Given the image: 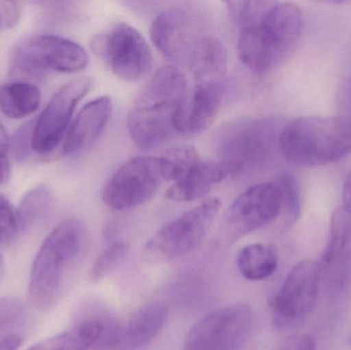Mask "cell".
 Listing matches in <instances>:
<instances>
[{"label": "cell", "instance_id": "cell-3", "mask_svg": "<svg viewBox=\"0 0 351 350\" xmlns=\"http://www.w3.org/2000/svg\"><path fill=\"white\" fill-rule=\"evenodd\" d=\"M280 156L297 166L340 162L351 152V121L341 116H304L287 121L280 136Z\"/></svg>", "mask_w": 351, "mask_h": 350}, {"label": "cell", "instance_id": "cell-12", "mask_svg": "<svg viewBox=\"0 0 351 350\" xmlns=\"http://www.w3.org/2000/svg\"><path fill=\"white\" fill-rule=\"evenodd\" d=\"M221 209L218 199H204L199 205L165 224L146 244L156 258H179L202 244Z\"/></svg>", "mask_w": 351, "mask_h": 350}, {"label": "cell", "instance_id": "cell-30", "mask_svg": "<svg viewBox=\"0 0 351 350\" xmlns=\"http://www.w3.org/2000/svg\"><path fill=\"white\" fill-rule=\"evenodd\" d=\"M22 16V3L0 1V31L8 30L18 24Z\"/></svg>", "mask_w": 351, "mask_h": 350}, {"label": "cell", "instance_id": "cell-23", "mask_svg": "<svg viewBox=\"0 0 351 350\" xmlns=\"http://www.w3.org/2000/svg\"><path fill=\"white\" fill-rule=\"evenodd\" d=\"M351 256V219L337 208L332 214L329 238L322 255L326 267L342 266Z\"/></svg>", "mask_w": 351, "mask_h": 350}, {"label": "cell", "instance_id": "cell-5", "mask_svg": "<svg viewBox=\"0 0 351 350\" xmlns=\"http://www.w3.org/2000/svg\"><path fill=\"white\" fill-rule=\"evenodd\" d=\"M82 240L84 228L71 218L60 223L41 245L29 279V298L37 310L47 312L57 303L66 273L80 255Z\"/></svg>", "mask_w": 351, "mask_h": 350}, {"label": "cell", "instance_id": "cell-4", "mask_svg": "<svg viewBox=\"0 0 351 350\" xmlns=\"http://www.w3.org/2000/svg\"><path fill=\"white\" fill-rule=\"evenodd\" d=\"M282 117H252L223 125L214 138L221 162L230 166L233 175L259 172L271 166L280 155V133L286 125Z\"/></svg>", "mask_w": 351, "mask_h": 350}, {"label": "cell", "instance_id": "cell-2", "mask_svg": "<svg viewBox=\"0 0 351 350\" xmlns=\"http://www.w3.org/2000/svg\"><path fill=\"white\" fill-rule=\"evenodd\" d=\"M187 82L181 70H158L138 98L128 117V129L142 148H154L179 134V119L187 98Z\"/></svg>", "mask_w": 351, "mask_h": 350}, {"label": "cell", "instance_id": "cell-15", "mask_svg": "<svg viewBox=\"0 0 351 350\" xmlns=\"http://www.w3.org/2000/svg\"><path fill=\"white\" fill-rule=\"evenodd\" d=\"M93 80L78 77L62 86L34 123L32 150L41 155H49L61 149L76 106L90 92Z\"/></svg>", "mask_w": 351, "mask_h": 350}, {"label": "cell", "instance_id": "cell-7", "mask_svg": "<svg viewBox=\"0 0 351 350\" xmlns=\"http://www.w3.org/2000/svg\"><path fill=\"white\" fill-rule=\"evenodd\" d=\"M88 55L78 43L56 35H34L21 41L12 57V73L41 79L49 72L74 73L86 67Z\"/></svg>", "mask_w": 351, "mask_h": 350}, {"label": "cell", "instance_id": "cell-13", "mask_svg": "<svg viewBox=\"0 0 351 350\" xmlns=\"http://www.w3.org/2000/svg\"><path fill=\"white\" fill-rule=\"evenodd\" d=\"M162 180L160 158H132L107 181L103 188V201L115 211L135 209L156 195Z\"/></svg>", "mask_w": 351, "mask_h": 350}, {"label": "cell", "instance_id": "cell-31", "mask_svg": "<svg viewBox=\"0 0 351 350\" xmlns=\"http://www.w3.org/2000/svg\"><path fill=\"white\" fill-rule=\"evenodd\" d=\"M10 140L3 125L0 123V184L8 182L12 174L10 166Z\"/></svg>", "mask_w": 351, "mask_h": 350}, {"label": "cell", "instance_id": "cell-27", "mask_svg": "<svg viewBox=\"0 0 351 350\" xmlns=\"http://www.w3.org/2000/svg\"><path fill=\"white\" fill-rule=\"evenodd\" d=\"M26 310L21 300L12 297L0 298V337H8L16 327L23 324Z\"/></svg>", "mask_w": 351, "mask_h": 350}, {"label": "cell", "instance_id": "cell-26", "mask_svg": "<svg viewBox=\"0 0 351 350\" xmlns=\"http://www.w3.org/2000/svg\"><path fill=\"white\" fill-rule=\"evenodd\" d=\"M129 249V244L125 242H113L108 248L105 249L93 265L90 271L92 281H101L111 271H114L117 265L121 264L127 256Z\"/></svg>", "mask_w": 351, "mask_h": 350}, {"label": "cell", "instance_id": "cell-33", "mask_svg": "<svg viewBox=\"0 0 351 350\" xmlns=\"http://www.w3.org/2000/svg\"><path fill=\"white\" fill-rule=\"evenodd\" d=\"M340 208L351 219V170L346 175V181H344Z\"/></svg>", "mask_w": 351, "mask_h": 350}, {"label": "cell", "instance_id": "cell-6", "mask_svg": "<svg viewBox=\"0 0 351 350\" xmlns=\"http://www.w3.org/2000/svg\"><path fill=\"white\" fill-rule=\"evenodd\" d=\"M164 180L172 181L167 199L189 203L208 195L214 185L228 176L232 170L221 160H204L189 145H178L160 158Z\"/></svg>", "mask_w": 351, "mask_h": 350}, {"label": "cell", "instance_id": "cell-35", "mask_svg": "<svg viewBox=\"0 0 351 350\" xmlns=\"http://www.w3.org/2000/svg\"><path fill=\"white\" fill-rule=\"evenodd\" d=\"M5 261H4L3 257L0 254V284L3 281L4 275H5Z\"/></svg>", "mask_w": 351, "mask_h": 350}, {"label": "cell", "instance_id": "cell-36", "mask_svg": "<svg viewBox=\"0 0 351 350\" xmlns=\"http://www.w3.org/2000/svg\"><path fill=\"white\" fill-rule=\"evenodd\" d=\"M348 343H350V345L351 347V334H350V338H348Z\"/></svg>", "mask_w": 351, "mask_h": 350}, {"label": "cell", "instance_id": "cell-1", "mask_svg": "<svg viewBox=\"0 0 351 350\" xmlns=\"http://www.w3.org/2000/svg\"><path fill=\"white\" fill-rule=\"evenodd\" d=\"M239 26V59L249 69L265 73L294 53L303 32L296 4L278 1L230 2Z\"/></svg>", "mask_w": 351, "mask_h": 350}, {"label": "cell", "instance_id": "cell-22", "mask_svg": "<svg viewBox=\"0 0 351 350\" xmlns=\"http://www.w3.org/2000/svg\"><path fill=\"white\" fill-rule=\"evenodd\" d=\"M237 265L241 275L247 281H264L278 268V252L270 245H247L239 250Z\"/></svg>", "mask_w": 351, "mask_h": 350}, {"label": "cell", "instance_id": "cell-21", "mask_svg": "<svg viewBox=\"0 0 351 350\" xmlns=\"http://www.w3.org/2000/svg\"><path fill=\"white\" fill-rule=\"evenodd\" d=\"M102 331V320L82 321L69 331L49 337L27 350H88L96 345Z\"/></svg>", "mask_w": 351, "mask_h": 350}, {"label": "cell", "instance_id": "cell-9", "mask_svg": "<svg viewBox=\"0 0 351 350\" xmlns=\"http://www.w3.org/2000/svg\"><path fill=\"white\" fill-rule=\"evenodd\" d=\"M321 279L317 261L303 260L291 269L271 302L272 325L276 330H294L304 324L317 306Z\"/></svg>", "mask_w": 351, "mask_h": 350}, {"label": "cell", "instance_id": "cell-29", "mask_svg": "<svg viewBox=\"0 0 351 350\" xmlns=\"http://www.w3.org/2000/svg\"><path fill=\"white\" fill-rule=\"evenodd\" d=\"M34 123H27L26 125H23L14 136V139L10 141V148L18 160H24L28 155L29 151L32 150Z\"/></svg>", "mask_w": 351, "mask_h": 350}, {"label": "cell", "instance_id": "cell-11", "mask_svg": "<svg viewBox=\"0 0 351 350\" xmlns=\"http://www.w3.org/2000/svg\"><path fill=\"white\" fill-rule=\"evenodd\" d=\"M93 51L123 80L136 82L149 73L152 53L139 31L131 25L119 23L93 39Z\"/></svg>", "mask_w": 351, "mask_h": 350}, {"label": "cell", "instance_id": "cell-34", "mask_svg": "<svg viewBox=\"0 0 351 350\" xmlns=\"http://www.w3.org/2000/svg\"><path fill=\"white\" fill-rule=\"evenodd\" d=\"M22 345V338L16 335H10L0 339V350H16Z\"/></svg>", "mask_w": 351, "mask_h": 350}, {"label": "cell", "instance_id": "cell-17", "mask_svg": "<svg viewBox=\"0 0 351 350\" xmlns=\"http://www.w3.org/2000/svg\"><path fill=\"white\" fill-rule=\"evenodd\" d=\"M112 112L109 96L99 97L82 107L70 125L62 145L63 155L72 156L90 149L104 133Z\"/></svg>", "mask_w": 351, "mask_h": 350}, {"label": "cell", "instance_id": "cell-28", "mask_svg": "<svg viewBox=\"0 0 351 350\" xmlns=\"http://www.w3.org/2000/svg\"><path fill=\"white\" fill-rule=\"evenodd\" d=\"M20 234L16 209L0 195V244L12 242Z\"/></svg>", "mask_w": 351, "mask_h": 350}, {"label": "cell", "instance_id": "cell-10", "mask_svg": "<svg viewBox=\"0 0 351 350\" xmlns=\"http://www.w3.org/2000/svg\"><path fill=\"white\" fill-rule=\"evenodd\" d=\"M208 16L204 8L193 2L168 8L152 23V42L169 59L188 62L195 45L208 35Z\"/></svg>", "mask_w": 351, "mask_h": 350}, {"label": "cell", "instance_id": "cell-19", "mask_svg": "<svg viewBox=\"0 0 351 350\" xmlns=\"http://www.w3.org/2000/svg\"><path fill=\"white\" fill-rule=\"evenodd\" d=\"M195 82L224 84L227 57L224 45L215 37L206 35L194 47L188 60Z\"/></svg>", "mask_w": 351, "mask_h": 350}, {"label": "cell", "instance_id": "cell-18", "mask_svg": "<svg viewBox=\"0 0 351 350\" xmlns=\"http://www.w3.org/2000/svg\"><path fill=\"white\" fill-rule=\"evenodd\" d=\"M224 84L196 82L187 95L179 119V134L196 135L208 129L220 111Z\"/></svg>", "mask_w": 351, "mask_h": 350}, {"label": "cell", "instance_id": "cell-24", "mask_svg": "<svg viewBox=\"0 0 351 350\" xmlns=\"http://www.w3.org/2000/svg\"><path fill=\"white\" fill-rule=\"evenodd\" d=\"M51 191L45 185L34 187L23 197L16 209L21 234L40 221L51 205Z\"/></svg>", "mask_w": 351, "mask_h": 350}, {"label": "cell", "instance_id": "cell-25", "mask_svg": "<svg viewBox=\"0 0 351 350\" xmlns=\"http://www.w3.org/2000/svg\"><path fill=\"white\" fill-rule=\"evenodd\" d=\"M274 183L280 191L282 201L280 214H284L286 226H291L300 217L302 210L300 185L296 177L287 173L280 175Z\"/></svg>", "mask_w": 351, "mask_h": 350}, {"label": "cell", "instance_id": "cell-16", "mask_svg": "<svg viewBox=\"0 0 351 350\" xmlns=\"http://www.w3.org/2000/svg\"><path fill=\"white\" fill-rule=\"evenodd\" d=\"M168 306L160 302L136 310L127 322L103 321V331L93 350H139L149 345L164 328Z\"/></svg>", "mask_w": 351, "mask_h": 350}, {"label": "cell", "instance_id": "cell-32", "mask_svg": "<svg viewBox=\"0 0 351 350\" xmlns=\"http://www.w3.org/2000/svg\"><path fill=\"white\" fill-rule=\"evenodd\" d=\"M274 350H317V342L307 334L293 335Z\"/></svg>", "mask_w": 351, "mask_h": 350}, {"label": "cell", "instance_id": "cell-14", "mask_svg": "<svg viewBox=\"0 0 351 350\" xmlns=\"http://www.w3.org/2000/svg\"><path fill=\"white\" fill-rule=\"evenodd\" d=\"M253 325V312L245 303L219 308L204 316L186 336L183 350H239Z\"/></svg>", "mask_w": 351, "mask_h": 350}, {"label": "cell", "instance_id": "cell-8", "mask_svg": "<svg viewBox=\"0 0 351 350\" xmlns=\"http://www.w3.org/2000/svg\"><path fill=\"white\" fill-rule=\"evenodd\" d=\"M282 212L280 191L276 183H260L239 195L227 209L216 242L229 247L247 234L272 223Z\"/></svg>", "mask_w": 351, "mask_h": 350}, {"label": "cell", "instance_id": "cell-20", "mask_svg": "<svg viewBox=\"0 0 351 350\" xmlns=\"http://www.w3.org/2000/svg\"><path fill=\"white\" fill-rule=\"evenodd\" d=\"M40 103V90L32 82L16 80L0 86V111L10 118H24L33 114Z\"/></svg>", "mask_w": 351, "mask_h": 350}]
</instances>
